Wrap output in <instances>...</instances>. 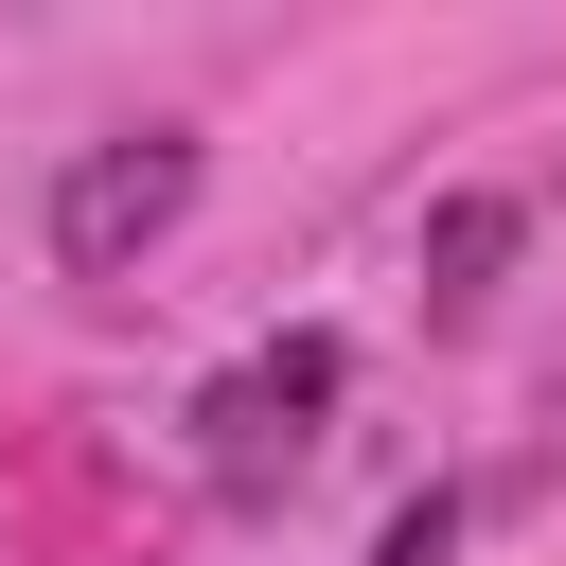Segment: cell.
Returning <instances> with one entry per match:
<instances>
[{
	"mask_svg": "<svg viewBox=\"0 0 566 566\" xmlns=\"http://www.w3.org/2000/svg\"><path fill=\"white\" fill-rule=\"evenodd\" d=\"M336 389H354L336 336H265V354H230V371L195 389V478H212L230 513H283L301 460H318V424H336Z\"/></svg>",
	"mask_w": 566,
	"mask_h": 566,
	"instance_id": "1",
	"label": "cell"
},
{
	"mask_svg": "<svg viewBox=\"0 0 566 566\" xmlns=\"http://www.w3.org/2000/svg\"><path fill=\"white\" fill-rule=\"evenodd\" d=\"M177 212H195V124H124V142H88L53 177V265L71 283H124Z\"/></svg>",
	"mask_w": 566,
	"mask_h": 566,
	"instance_id": "2",
	"label": "cell"
},
{
	"mask_svg": "<svg viewBox=\"0 0 566 566\" xmlns=\"http://www.w3.org/2000/svg\"><path fill=\"white\" fill-rule=\"evenodd\" d=\"M424 265H442V318H478V301H495V265H513V212H495V195H460V212L424 230Z\"/></svg>",
	"mask_w": 566,
	"mask_h": 566,
	"instance_id": "3",
	"label": "cell"
},
{
	"mask_svg": "<svg viewBox=\"0 0 566 566\" xmlns=\"http://www.w3.org/2000/svg\"><path fill=\"white\" fill-rule=\"evenodd\" d=\"M442 548H460V495H442V478H424V495H407V513H389V531H371V566H442Z\"/></svg>",
	"mask_w": 566,
	"mask_h": 566,
	"instance_id": "4",
	"label": "cell"
}]
</instances>
